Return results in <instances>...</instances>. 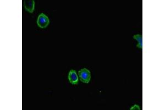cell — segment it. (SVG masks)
<instances>
[{"label": "cell", "instance_id": "cell-1", "mask_svg": "<svg viewBox=\"0 0 165 110\" xmlns=\"http://www.w3.org/2000/svg\"><path fill=\"white\" fill-rule=\"evenodd\" d=\"M79 77L80 80L84 83H89L91 79V73L89 70L87 68H82L78 72Z\"/></svg>", "mask_w": 165, "mask_h": 110}, {"label": "cell", "instance_id": "cell-2", "mask_svg": "<svg viewBox=\"0 0 165 110\" xmlns=\"http://www.w3.org/2000/svg\"><path fill=\"white\" fill-rule=\"evenodd\" d=\"M50 23L49 18L47 15H45L44 13H41L38 16L37 19V24L38 27L41 29H45L48 27V25Z\"/></svg>", "mask_w": 165, "mask_h": 110}, {"label": "cell", "instance_id": "cell-3", "mask_svg": "<svg viewBox=\"0 0 165 110\" xmlns=\"http://www.w3.org/2000/svg\"><path fill=\"white\" fill-rule=\"evenodd\" d=\"M68 80L73 85H77L79 82V78L75 70H72L68 74Z\"/></svg>", "mask_w": 165, "mask_h": 110}, {"label": "cell", "instance_id": "cell-4", "mask_svg": "<svg viewBox=\"0 0 165 110\" xmlns=\"http://www.w3.org/2000/svg\"><path fill=\"white\" fill-rule=\"evenodd\" d=\"M24 5L25 10L28 12L32 13L34 11L35 8V1L33 0L30 1H25L24 2Z\"/></svg>", "mask_w": 165, "mask_h": 110}, {"label": "cell", "instance_id": "cell-5", "mask_svg": "<svg viewBox=\"0 0 165 110\" xmlns=\"http://www.w3.org/2000/svg\"><path fill=\"white\" fill-rule=\"evenodd\" d=\"M133 39L137 40L138 41V48L140 49H143V38H142V36L140 34H137V35L133 36Z\"/></svg>", "mask_w": 165, "mask_h": 110}, {"label": "cell", "instance_id": "cell-6", "mask_svg": "<svg viewBox=\"0 0 165 110\" xmlns=\"http://www.w3.org/2000/svg\"><path fill=\"white\" fill-rule=\"evenodd\" d=\"M130 110H140V108L137 105H134L133 107L130 108Z\"/></svg>", "mask_w": 165, "mask_h": 110}]
</instances>
